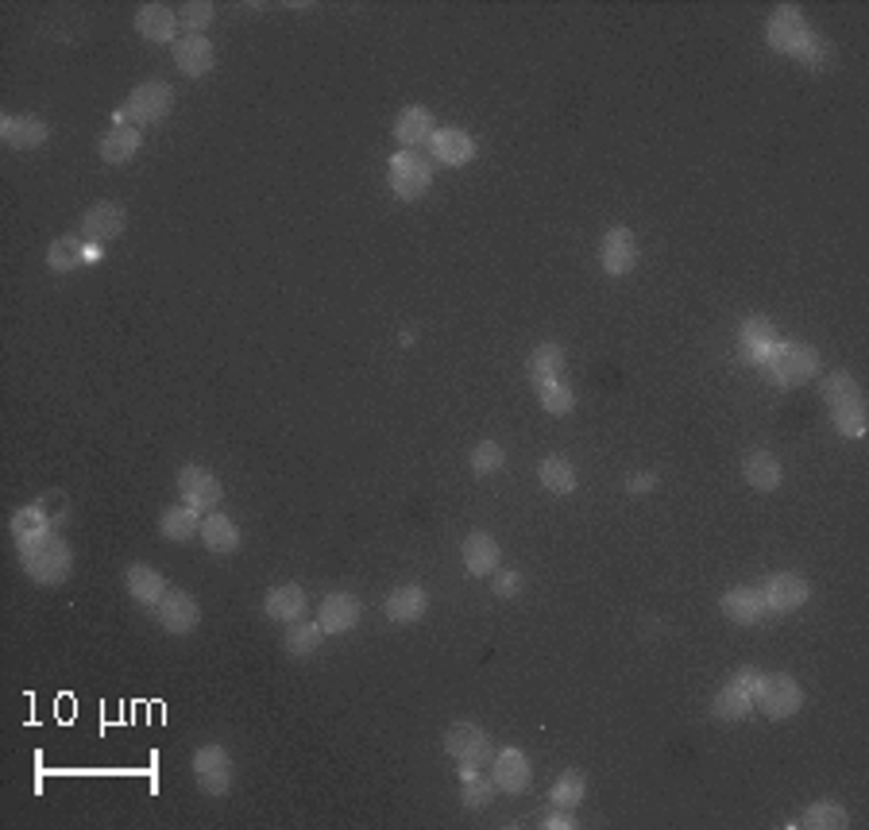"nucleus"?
<instances>
[{
    "label": "nucleus",
    "instance_id": "1",
    "mask_svg": "<svg viewBox=\"0 0 869 830\" xmlns=\"http://www.w3.org/2000/svg\"><path fill=\"white\" fill-rule=\"evenodd\" d=\"M765 39L777 54H788L796 62H808V66H819L824 62V43L819 35L808 28L804 12L796 4H780L773 8V16L765 20Z\"/></svg>",
    "mask_w": 869,
    "mask_h": 830
},
{
    "label": "nucleus",
    "instance_id": "2",
    "mask_svg": "<svg viewBox=\"0 0 869 830\" xmlns=\"http://www.w3.org/2000/svg\"><path fill=\"white\" fill-rule=\"evenodd\" d=\"M16 553H20V564H23V572H28V580H35L39 587L67 584L70 568H74V553H70V545L62 541L59 530L43 533V537L20 541Z\"/></svg>",
    "mask_w": 869,
    "mask_h": 830
},
{
    "label": "nucleus",
    "instance_id": "3",
    "mask_svg": "<svg viewBox=\"0 0 869 830\" xmlns=\"http://www.w3.org/2000/svg\"><path fill=\"white\" fill-rule=\"evenodd\" d=\"M819 394H824V402L831 406L835 429H839L842 437H850V441H862L866 429H869V418H866L862 387H858L855 375H850V371L827 375L824 387H819Z\"/></svg>",
    "mask_w": 869,
    "mask_h": 830
},
{
    "label": "nucleus",
    "instance_id": "4",
    "mask_svg": "<svg viewBox=\"0 0 869 830\" xmlns=\"http://www.w3.org/2000/svg\"><path fill=\"white\" fill-rule=\"evenodd\" d=\"M387 186L398 202H421L433 189V163L418 151L398 147L387 163Z\"/></svg>",
    "mask_w": 869,
    "mask_h": 830
},
{
    "label": "nucleus",
    "instance_id": "5",
    "mask_svg": "<svg viewBox=\"0 0 869 830\" xmlns=\"http://www.w3.org/2000/svg\"><path fill=\"white\" fill-rule=\"evenodd\" d=\"M804 707V688L796 676L788 673H761L754 691V711H761L773 723H785V718L800 715Z\"/></svg>",
    "mask_w": 869,
    "mask_h": 830
},
{
    "label": "nucleus",
    "instance_id": "6",
    "mask_svg": "<svg viewBox=\"0 0 869 830\" xmlns=\"http://www.w3.org/2000/svg\"><path fill=\"white\" fill-rule=\"evenodd\" d=\"M171 109H174V90L155 78V82H143L127 93L121 113H116V124H132V127L159 124V120L171 116Z\"/></svg>",
    "mask_w": 869,
    "mask_h": 830
},
{
    "label": "nucleus",
    "instance_id": "7",
    "mask_svg": "<svg viewBox=\"0 0 869 830\" xmlns=\"http://www.w3.org/2000/svg\"><path fill=\"white\" fill-rule=\"evenodd\" d=\"M190 769H194V780L197 788H202L205 796H213V800H225L228 792H233V757H228L225 746H217V741H209V746H197L194 757H190Z\"/></svg>",
    "mask_w": 869,
    "mask_h": 830
},
{
    "label": "nucleus",
    "instance_id": "8",
    "mask_svg": "<svg viewBox=\"0 0 869 830\" xmlns=\"http://www.w3.org/2000/svg\"><path fill=\"white\" fill-rule=\"evenodd\" d=\"M773 371L777 387H800V382L816 379L819 375V352L811 345H796V340H780L777 352L765 363Z\"/></svg>",
    "mask_w": 869,
    "mask_h": 830
},
{
    "label": "nucleus",
    "instance_id": "9",
    "mask_svg": "<svg viewBox=\"0 0 869 830\" xmlns=\"http://www.w3.org/2000/svg\"><path fill=\"white\" fill-rule=\"evenodd\" d=\"M757 680H761V673H757V668H738V673L730 676V680L723 684L719 691H715L712 715L719 718V723H743V718L754 715Z\"/></svg>",
    "mask_w": 869,
    "mask_h": 830
},
{
    "label": "nucleus",
    "instance_id": "10",
    "mask_svg": "<svg viewBox=\"0 0 869 830\" xmlns=\"http://www.w3.org/2000/svg\"><path fill=\"white\" fill-rule=\"evenodd\" d=\"M444 754L457 765H488L495 757V741L483 726L476 723H452L444 730Z\"/></svg>",
    "mask_w": 869,
    "mask_h": 830
},
{
    "label": "nucleus",
    "instance_id": "11",
    "mask_svg": "<svg viewBox=\"0 0 869 830\" xmlns=\"http://www.w3.org/2000/svg\"><path fill=\"white\" fill-rule=\"evenodd\" d=\"M757 592H761L769 614H793L811 598V584L804 576H796V572H773V576L761 580Z\"/></svg>",
    "mask_w": 869,
    "mask_h": 830
},
{
    "label": "nucleus",
    "instance_id": "12",
    "mask_svg": "<svg viewBox=\"0 0 869 830\" xmlns=\"http://www.w3.org/2000/svg\"><path fill=\"white\" fill-rule=\"evenodd\" d=\"M151 614H155L159 626H163L166 634H174V637L194 634L197 622H202V606H197V598L190 592H182V587H166V595L159 598V606Z\"/></svg>",
    "mask_w": 869,
    "mask_h": 830
},
{
    "label": "nucleus",
    "instance_id": "13",
    "mask_svg": "<svg viewBox=\"0 0 869 830\" xmlns=\"http://www.w3.org/2000/svg\"><path fill=\"white\" fill-rule=\"evenodd\" d=\"M178 494L182 502H186L190 510H217L221 506V494H225V486H221V479L209 472V468L202 464H186L178 468Z\"/></svg>",
    "mask_w": 869,
    "mask_h": 830
},
{
    "label": "nucleus",
    "instance_id": "14",
    "mask_svg": "<svg viewBox=\"0 0 869 830\" xmlns=\"http://www.w3.org/2000/svg\"><path fill=\"white\" fill-rule=\"evenodd\" d=\"M360 618H364V603H360V595H352V592H333L317 603V622H321V629L329 637L352 634V629L360 626Z\"/></svg>",
    "mask_w": 869,
    "mask_h": 830
},
{
    "label": "nucleus",
    "instance_id": "15",
    "mask_svg": "<svg viewBox=\"0 0 869 830\" xmlns=\"http://www.w3.org/2000/svg\"><path fill=\"white\" fill-rule=\"evenodd\" d=\"M600 267L607 270L611 278H622L637 267V236L630 233L626 225L607 228L600 239Z\"/></svg>",
    "mask_w": 869,
    "mask_h": 830
},
{
    "label": "nucleus",
    "instance_id": "16",
    "mask_svg": "<svg viewBox=\"0 0 869 830\" xmlns=\"http://www.w3.org/2000/svg\"><path fill=\"white\" fill-rule=\"evenodd\" d=\"M491 780H495L499 792L522 796L525 788H530V780H533L530 757H525L522 749H514V746L495 749V757H491Z\"/></svg>",
    "mask_w": 869,
    "mask_h": 830
},
{
    "label": "nucleus",
    "instance_id": "17",
    "mask_svg": "<svg viewBox=\"0 0 869 830\" xmlns=\"http://www.w3.org/2000/svg\"><path fill=\"white\" fill-rule=\"evenodd\" d=\"M780 337H777V325L769 321V317H746L743 329H738V352H743L746 363L754 367H765L769 363V356L777 352Z\"/></svg>",
    "mask_w": 869,
    "mask_h": 830
},
{
    "label": "nucleus",
    "instance_id": "18",
    "mask_svg": "<svg viewBox=\"0 0 869 830\" xmlns=\"http://www.w3.org/2000/svg\"><path fill=\"white\" fill-rule=\"evenodd\" d=\"M101 255H105V244H90L85 236H59L47 247V267L54 275H67V270H78L85 263H101Z\"/></svg>",
    "mask_w": 869,
    "mask_h": 830
},
{
    "label": "nucleus",
    "instance_id": "19",
    "mask_svg": "<svg viewBox=\"0 0 869 830\" xmlns=\"http://www.w3.org/2000/svg\"><path fill=\"white\" fill-rule=\"evenodd\" d=\"M0 140H4V147H12V151H39L47 140H51V124L35 113L4 116L0 120Z\"/></svg>",
    "mask_w": 869,
    "mask_h": 830
},
{
    "label": "nucleus",
    "instance_id": "20",
    "mask_svg": "<svg viewBox=\"0 0 869 830\" xmlns=\"http://www.w3.org/2000/svg\"><path fill=\"white\" fill-rule=\"evenodd\" d=\"M460 556H464V572H468V576H476V580L495 576L499 564H502V549H499V541L491 537L488 530H472V533H468Z\"/></svg>",
    "mask_w": 869,
    "mask_h": 830
},
{
    "label": "nucleus",
    "instance_id": "21",
    "mask_svg": "<svg viewBox=\"0 0 869 830\" xmlns=\"http://www.w3.org/2000/svg\"><path fill=\"white\" fill-rule=\"evenodd\" d=\"M174 66H178L186 78L213 74V66H217V47H213V39L209 35H182L178 43H174Z\"/></svg>",
    "mask_w": 869,
    "mask_h": 830
},
{
    "label": "nucleus",
    "instance_id": "22",
    "mask_svg": "<svg viewBox=\"0 0 869 830\" xmlns=\"http://www.w3.org/2000/svg\"><path fill=\"white\" fill-rule=\"evenodd\" d=\"M426 611H429V592L421 584H402L382 598V614L395 626H413V622L426 618Z\"/></svg>",
    "mask_w": 869,
    "mask_h": 830
},
{
    "label": "nucleus",
    "instance_id": "23",
    "mask_svg": "<svg viewBox=\"0 0 869 830\" xmlns=\"http://www.w3.org/2000/svg\"><path fill=\"white\" fill-rule=\"evenodd\" d=\"M124 225H127V213H124V205H116V202H98L82 213V236L90 239V244H109V239H116L124 233Z\"/></svg>",
    "mask_w": 869,
    "mask_h": 830
},
{
    "label": "nucleus",
    "instance_id": "24",
    "mask_svg": "<svg viewBox=\"0 0 869 830\" xmlns=\"http://www.w3.org/2000/svg\"><path fill=\"white\" fill-rule=\"evenodd\" d=\"M429 147H433V158L441 166H468L476 155H480V143H476L464 127H437Z\"/></svg>",
    "mask_w": 869,
    "mask_h": 830
},
{
    "label": "nucleus",
    "instance_id": "25",
    "mask_svg": "<svg viewBox=\"0 0 869 830\" xmlns=\"http://www.w3.org/2000/svg\"><path fill=\"white\" fill-rule=\"evenodd\" d=\"M135 31H140V39H147V43H178V12H174L171 4H143L140 12H135Z\"/></svg>",
    "mask_w": 869,
    "mask_h": 830
},
{
    "label": "nucleus",
    "instance_id": "26",
    "mask_svg": "<svg viewBox=\"0 0 869 830\" xmlns=\"http://www.w3.org/2000/svg\"><path fill=\"white\" fill-rule=\"evenodd\" d=\"M306 611H309V595L301 584H278L263 598V614L270 622H278V626H290V622L306 618Z\"/></svg>",
    "mask_w": 869,
    "mask_h": 830
},
{
    "label": "nucleus",
    "instance_id": "27",
    "mask_svg": "<svg viewBox=\"0 0 869 830\" xmlns=\"http://www.w3.org/2000/svg\"><path fill=\"white\" fill-rule=\"evenodd\" d=\"M719 611H723V618L735 622V626H757V622H761L765 614H769V611H765L761 592H757L754 584L730 587V592L719 598Z\"/></svg>",
    "mask_w": 869,
    "mask_h": 830
},
{
    "label": "nucleus",
    "instance_id": "28",
    "mask_svg": "<svg viewBox=\"0 0 869 830\" xmlns=\"http://www.w3.org/2000/svg\"><path fill=\"white\" fill-rule=\"evenodd\" d=\"M140 147H143V135H140V127H132V124H113L98 140V155H101V163H109V166L132 163V158L140 155Z\"/></svg>",
    "mask_w": 869,
    "mask_h": 830
},
{
    "label": "nucleus",
    "instance_id": "29",
    "mask_svg": "<svg viewBox=\"0 0 869 830\" xmlns=\"http://www.w3.org/2000/svg\"><path fill=\"white\" fill-rule=\"evenodd\" d=\"M124 587H127V595H132L135 603L143 606V611H155L159 598L166 595V587H171V584H166L163 572L151 568V564H127Z\"/></svg>",
    "mask_w": 869,
    "mask_h": 830
},
{
    "label": "nucleus",
    "instance_id": "30",
    "mask_svg": "<svg viewBox=\"0 0 869 830\" xmlns=\"http://www.w3.org/2000/svg\"><path fill=\"white\" fill-rule=\"evenodd\" d=\"M197 537H202V545L209 549V553L228 556L241 549V525H236L228 514H221V510H213V514L202 518V533H197Z\"/></svg>",
    "mask_w": 869,
    "mask_h": 830
},
{
    "label": "nucleus",
    "instance_id": "31",
    "mask_svg": "<svg viewBox=\"0 0 869 830\" xmlns=\"http://www.w3.org/2000/svg\"><path fill=\"white\" fill-rule=\"evenodd\" d=\"M433 132H437V124L426 105H406L402 113L395 116V140L402 143L406 151H413L418 143H429Z\"/></svg>",
    "mask_w": 869,
    "mask_h": 830
},
{
    "label": "nucleus",
    "instance_id": "32",
    "mask_svg": "<svg viewBox=\"0 0 869 830\" xmlns=\"http://www.w3.org/2000/svg\"><path fill=\"white\" fill-rule=\"evenodd\" d=\"M743 475H746V483L754 486V491H761V494L777 491V486L785 483V468H780V460L773 457L769 449H754V452H749V457L743 460Z\"/></svg>",
    "mask_w": 869,
    "mask_h": 830
},
{
    "label": "nucleus",
    "instance_id": "33",
    "mask_svg": "<svg viewBox=\"0 0 869 830\" xmlns=\"http://www.w3.org/2000/svg\"><path fill=\"white\" fill-rule=\"evenodd\" d=\"M159 533H163L171 545H190V541L202 533V518H197V510H190L186 502H182V506H166L163 514H159Z\"/></svg>",
    "mask_w": 869,
    "mask_h": 830
},
{
    "label": "nucleus",
    "instance_id": "34",
    "mask_svg": "<svg viewBox=\"0 0 869 830\" xmlns=\"http://www.w3.org/2000/svg\"><path fill=\"white\" fill-rule=\"evenodd\" d=\"M325 637H329V634L321 629V622L298 618V622H290V626H286V634H283V653H286V657H294V660L314 657V653L321 649Z\"/></svg>",
    "mask_w": 869,
    "mask_h": 830
},
{
    "label": "nucleus",
    "instance_id": "35",
    "mask_svg": "<svg viewBox=\"0 0 869 830\" xmlns=\"http://www.w3.org/2000/svg\"><path fill=\"white\" fill-rule=\"evenodd\" d=\"M495 780H488L480 772V765H460V803L468 811H488L495 800Z\"/></svg>",
    "mask_w": 869,
    "mask_h": 830
},
{
    "label": "nucleus",
    "instance_id": "36",
    "mask_svg": "<svg viewBox=\"0 0 869 830\" xmlns=\"http://www.w3.org/2000/svg\"><path fill=\"white\" fill-rule=\"evenodd\" d=\"M538 479H541V486H545L549 494H572V491H576V483H580L572 460L561 457V452H553V457L541 460Z\"/></svg>",
    "mask_w": 869,
    "mask_h": 830
},
{
    "label": "nucleus",
    "instance_id": "37",
    "mask_svg": "<svg viewBox=\"0 0 869 830\" xmlns=\"http://www.w3.org/2000/svg\"><path fill=\"white\" fill-rule=\"evenodd\" d=\"M8 530H12L16 545H20V541L43 537V533L59 530V522H54V518L47 514V510L39 506V502H31V506H20V510H16V514H12V525H8Z\"/></svg>",
    "mask_w": 869,
    "mask_h": 830
},
{
    "label": "nucleus",
    "instance_id": "38",
    "mask_svg": "<svg viewBox=\"0 0 869 830\" xmlns=\"http://www.w3.org/2000/svg\"><path fill=\"white\" fill-rule=\"evenodd\" d=\"M584 800H587V777L580 769H564L561 777L553 780V788H549V803H553V808L576 811Z\"/></svg>",
    "mask_w": 869,
    "mask_h": 830
},
{
    "label": "nucleus",
    "instance_id": "39",
    "mask_svg": "<svg viewBox=\"0 0 869 830\" xmlns=\"http://www.w3.org/2000/svg\"><path fill=\"white\" fill-rule=\"evenodd\" d=\"M533 387H538L541 410L553 413V418H569V413L576 410V390H572L564 379H545V382H533Z\"/></svg>",
    "mask_w": 869,
    "mask_h": 830
},
{
    "label": "nucleus",
    "instance_id": "40",
    "mask_svg": "<svg viewBox=\"0 0 869 830\" xmlns=\"http://www.w3.org/2000/svg\"><path fill=\"white\" fill-rule=\"evenodd\" d=\"M847 823H850V816L839 800L808 803V811H804V819H800V827H808V830H842Z\"/></svg>",
    "mask_w": 869,
    "mask_h": 830
},
{
    "label": "nucleus",
    "instance_id": "41",
    "mask_svg": "<svg viewBox=\"0 0 869 830\" xmlns=\"http://www.w3.org/2000/svg\"><path fill=\"white\" fill-rule=\"evenodd\" d=\"M564 375V348L561 345H538L530 352V379L545 382V379H561Z\"/></svg>",
    "mask_w": 869,
    "mask_h": 830
},
{
    "label": "nucleus",
    "instance_id": "42",
    "mask_svg": "<svg viewBox=\"0 0 869 830\" xmlns=\"http://www.w3.org/2000/svg\"><path fill=\"white\" fill-rule=\"evenodd\" d=\"M502 464H507V449H502L499 441H480L472 449V457H468V468H472L476 479H488L502 472Z\"/></svg>",
    "mask_w": 869,
    "mask_h": 830
},
{
    "label": "nucleus",
    "instance_id": "43",
    "mask_svg": "<svg viewBox=\"0 0 869 830\" xmlns=\"http://www.w3.org/2000/svg\"><path fill=\"white\" fill-rule=\"evenodd\" d=\"M217 20V8L209 0H194V4H182L178 23H182V35H205Z\"/></svg>",
    "mask_w": 869,
    "mask_h": 830
},
{
    "label": "nucleus",
    "instance_id": "44",
    "mask_svg": "<svg viewBox=\"0 0 869 830\" xmlns=\"http://www.w3.org/2000/svg\"><path fill=\"white\" fill-rule=\"evenodd\" d=\"M491 592H495V598H518V595H522V572L499 568V572H495V584H491Z\"/></svg>",
    "mask_w": 869,
    "mask_h": 830
},
{
    "label": "nucleus",
    "instance_id": "45",
    "mask_svg": "<svg viewBox=\"0 0 869 830\" xmlns=\"http://www.w3.org/2000/svg\"><path fill=\"white\" fill-rule=\"evenodd\" d=\"M622 491H626V494H650V491H657V472H634V475H626V479H622Z\"/></svg>",
    "mask_w": 869,
    "mask_h": 830
},
{
    "label": "nucleus",
    "instance_id": "46",
    "mask_svg": "<svg viewBox=\"0 0 869 830\" xmlns=\"http://www.w3.org/2000/svg\"><path fill=\"white\" fill-rule=\"evenodd\" d=\"M538 827H545V830H576L580 823H576V819H572V811L553 808V811H545V816L538 819Z\"/></svg>",
    "mask_w": 869,
    "mask_h": 830
}]
</instances>
